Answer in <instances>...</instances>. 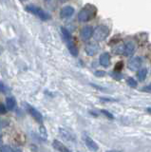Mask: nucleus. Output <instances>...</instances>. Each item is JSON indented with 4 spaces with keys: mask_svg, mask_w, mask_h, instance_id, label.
Returning <instances> with one entry per match:
<instances>
[{
    "mask_svg": "<svg viewBox=\"0 0 151 152\" xmlns=\"http://www.w3.org/2000/svg\"><path fill=\"white\" fill-rule=\"evenodd\" d=\"M74 13V9L71 6H66L60 11V16L62 18H69Z\"/></svg>",
    "mask_w": 151,
    "mask_h": 152,
    "instance_id": "nucleus-9",
    "label": "nucleus"
},
{
    "mask_svg": "<svg viewBox=\"0 0 151 152\" xmlns=\"http://www.w3.org/2000/svg\"><path fill=\"white\" fill-rule=\"evenodd\" d=\"M97 9L91 4L86 5L78 13V20L80 22H88L96 16Z\"/></svg>",
    "mask_w": 151,
    "mask_h": 152,
    "instance_id": "nucleus-1",
    "label": "nucleus"
},
{
    "mask_svg": "<svg viewBox=\"0 0 151 152\" xmlns=\"http://www.w3.org/2000/svg\"><path fill=\"white\" fill-rule=\"evenodd\" d=\"M59 132H60L61 136H62L64 139H66V140H74L73 135L69 131H68L67 129H64V128H60Z\"/></svg>",
    "mask_w": 151,
    "mask_h": 152,
    "instance_id": "nucleus-15",
    "label": "nucleus"
},
{
    "mask_svg": "<svg viewBox=\"0 0 151 152\" xmlns=\"http://www.w3.org/2000/svg\"><path fill=\"white\" fill-rule=\"evenodd\" d=\"M62 33H63V35H64V37H65L66 41H68V40L72 39V36H71V34H70V32H69V31L67 30V28H62Z\"/></svg>",
    "mask_w": 151,
    "mask_h": 152,
    "instance_id": "nucleus-17",
    "label": "nucleus"
},
{
    "mask_svg": "<svg viewBox=\"0 0 151 152\" xmlns=\"http://www.w3.org/2000/svg\"><path fill=\"white\" fill-rule=\"evenodd\" d=\"M142 90H143V91H146V92H151V84L146 86V87H144L142 88Z\"/></svg>",
    "mask_w": 151,
    "mask_h": 152,
    "instance_id": "nucleus-25",
    "label": "nucleus"
},
{
    "mask_svg": "<svg viewBox=\"0 0 151 152\" xmlns=\"http://www.w3.org/2000/svg\"><path fill=\"white\" fill-rule=\"evenodd\" d=\"M85 50L88 56H93L99 51V45H97L96 43H88L85 48Z\"/></svg>",
    "mask_w": 151,
    "mask_h": 152,
    "instance_id": "nucleus-6",
    "label": "nucleus"
},
{
    "mask_svg": "<svg viewBox=\"0 0 151 152\" xmlns=\"http://www.w3.org/2000/svg\"><path fill=\"white\" fill-rule=\"evenodd\" d=\"M100 64L103 66H108L110 65V55L108 52H104L100 56Z\"/></svg>",
    "mask_w": 151,
    "mask_h": 152,
    "instance_id": "nucleus-11",
    "label": "nucleus"
},
{
    "mask_svg": "<svg viewBox=\"0 0 151 152\" xmlns=\"http://www.w3.org/2000/svg\"><path fill=\"white\" fill-rule=\"evenodd\" d=\"M0 152H12V149L11 146L9 145H4L1 147V150H0Z\"/></svg>",
    "mask_w": 151,
    "mask_h": 152,
    "instance_id": "nucleus-20",
    "label": "nucleus"
},
{
    "mask_svg": "<svg viewBox=\"0 0 151 152\" xmlns=\"http://www.w3.org/2000/svg\"><path fill=\"white\" fill-rule=\"evenodd\" d=\"M127 85L131 88H135V87H137V82L132 77H129L127 79Z\"/></svg>",
    "mask_w": 151,
    "mask_h": 152,
    "instance_id": "nucleus-19",
    "label": "nucleus"
},
{
    "mask_svg": "<svg viewBox=\"0 0 151 152\" xmlns=\"http://www.w3.org/2000/svg\"><path fill=\"white\" fill-rule=\"evenodd\" d=\"M0 144H2V139H1V137H0Z\"/></svg>",
    "mask_w": 151,
    "mask_h": 152,
    "instance_id": "nucleus-30",
    "label": "nucleus"
},
{
    "mask_svg": "<svg viewBox=\"0 0 151 152\" xmlns=\"http://www.w3.org/2000/svg\"><path fill=\"white\" fill-rule=\"evenodd\" d=\"M123 66H124V63H123L122 61L118 62V63L116 64V66H115V71H119V70H121V69H123Z\"/></svg>",
    "mask_w": 151,
    "mask_h": 152,
    "instance_id": "nucleus-21",
    "label": "nucleus"
},
{
    "mask_svg": "<svg viewBox=\"0 0 151 152\" xmlns=\"http://www.w3.org/2000/svg\"><path fill=\"white\" fill-rule=\"evenodd\" d=\"M85 141H86V145L88 147V149H90V150L93 151V152L98 151L99 146H98V145L96 144V142L91 139V138L86 137V139H85Z\"/></svg>",
    "mask_w": 151,
    "mask_h": 152,
    "instance_id": "nucleus-12",
    "label": "nucleus"
},
{
    "mask_svg": "<svg viewBox=\"0 0 151 152\" xmlns=\"http://www.w3.org/2000/svg\"><path fill=\"white\" fill-rule=\"evenodd\" d=\"M67 46H68V49L70 52V54L72 56H77L78 55V48L75 45V43L72 41V39L68 40L67 41Z\"/></svg>",
    "mask_w": 151,
    "mask_h": 152,
    "instance_id": "nucleus-10",
    "label": "nucleus"
},
{
    "mask_svg": "<svg viewBox=\"0 0 151 152\" xmlns=\"http://www.w3.org/2000/svg\"><path fill=\"white\" fill-rule=\"evenodd\" d=\"M146 74H147V69L145 68H143L138 70V73H137V76H138V79L140 81H144L145 77H146Z\"/></svg>",
    "mask_w": 151,
    "mask_h": 152,
    "instance_id": "nucleus-16",
    "label": "nucleus"
},
{
    "mask_svg": "<svg viewBox=\"0 0 151 152\" xmlns=\"http://www.w3.org/2000/svg\"><path fill=\"white\" fill-rule=\"evenodd\" d=\"M142 63H143V60H142L141 57H133L128 62V68L131 70H137L141 68Z\"/></svg>",
    "mask_w": 151,
    "mask_h": 152,
    "instance_id": "nucleus-5",
    "label": "nucleus"
},
{
    "mask_svg": "<svg viewBox=\"0 0 151 152\" xmlns=\"http://www.w3.org/2000/svg\"><path fill=\"white\" fill-rule=\"evenodd\" d=\"M15 152H21V151H20V150H16Z\"/></svg>",
    "mask_w": 151,
    "mask_h": 152,
    "instance_id": "nucleus-31",
    "label": "nucleus"
},
{
    "mask_svg": "<svg viewBox=\"0 0 151 152\" xmlns=\"http://www.w3.org/2000/svg\"><path fill=\"white\" fill-rule=\"evenodd\" d=\"M147 111L151 113V107H148V108H147Z\"/></svg>",
    "mask_w": 151,
    "mask_h": 152,
    "instance_id": "nucleus-29",
    "label": "nucleus"
},
{
    "mask_svg": "<svg viewBox=\"0 0 151 152\" xmlns=\"http://www.w3.org/2000/svg\"><path fill=\"white\" fill-rule=\"evenodd\" d=\"M102 112H103V114L104 115H106V116H107L109 119H113V115L111 113H109L108 111H107V110H102Z\"/></svg>",
    "mask_w": 151,
    "mask_h": 152,
    "instance_id": "nucleus-26",
    "label": "nucleus"
},
{
    "mask_svg": "<svg viewBox=\"0 0 151 152\" xmlns=\"http://www.w3.org/2000/svg\"><path fill=\"white\" fill-rule=\"evenodd\" d=\"M6 111H7L6 107L3 104H0V114H5Z\"/></svg>",
    "mask_w": 151,
    "mask_h": 152,
    "instance_id": "nucleus-23",
    "label": "nucleus"
},
{
    "mask_svg": "<svg viewBox=\"0 0 151 152\" xmlns=\"http://www.w3.org/2000/svg\"><path fill=\"white\" fill-rule=\"evenodd\" d=\"M111 76L113 78H114L115 80H121L123 78V75L121 72H119V71H113V72L111 73Z\"/></svg>",
    "mask_w": 151,
    "mask_h": 152,
    "instance_id": "nucleus-18",
    "label": "nucleus"
},
{
    "mask_svg": "<svg viewBox=\"0 0 151 152\" xmlns=\"http://www.w3.org/2000/svg\"><path fill=\"white\" fill-rule=\"evenodd\" d=\"M40 134H41V137L44 138V139H46V138H47V132H46V129H45L44 126L40 127Z\"/></svg>",
    "mask_w": 151,
    "mask_h": 152,
    "instance_id": "nucleus-22",
    "label": "nucleus"
},
{
    "mask_svg": "<svg viewBox=\"0 0 151 152\" xmlns=\"http://www.w3.org/2000/svg\"><path fill=\"white\" fill-rule=\"evenodd\" d=\"M26 11L29 12H31L32 14H34V15L38 16L40 19L42 20H49L50 18V14L48 12H46L45 11H43L41 8L37 7V6H34V5H29V6L26 7Z\"/></svg>",
    "mask_w": 151,
    "mask_h": 152,
    "instance_id": "nucleus-3",
    "label": "nucleus"
},
{
    "mask_svg": "<svg viewBox=\"0 0 151 152\" xmlns=\"http://www.w3.org/2000/svg\"><path fill=\"white\" fill-rule=\"evenodd\" d=\"M107 152H120V151H118V150H109V151H107Z\"/></svg>",
    "mask_w": 151,
    "mask_h": 152,
    "instance_id": "nucleus-28",
    "label": "nucleus"
},
{
    "mask_svg": "<svg viewBox=\"0 0 151 152\" xmlns=\"http://www.w3.org/2000/svg\"><path fill=\"white\" fill-rule=\"evenodd\" d=\"M135 48H136V45L133 41H129L127 42L125 48H124V54L125 56H131L132 54L134 53L135 51Z\"/></svg>",
    "mask_w": 151,
    "mask_h": 152,
    "instance_id": "nucleus-8",
    "label": "nucleus"
},
{
    "mask_svg": "<svg viewBox=\"0 0 151 152\" xmlns=\"http://www.w3.org/2000/svg\"><path fill=\"white\" fill-rule=\"evenodd\" d=\"M109 34V28L105 25H100L93 30V37L96 41H104Z\"/></svg>",
    "mask_w": 151,
    "mask_h": 152,
    "instance_id": "nucleus-2",
    "label": "nucleus"
},
{
    "mask_svg": "<svg viewBox=\"0 0 151 152\" xmlns=\"http://www.w3.org/2000/svg\"><path fill=\"white\" fill-rule=\"evenodd\" d=\"M95 75L98 76V77H102V76L106 75V72H105V71H103V70H97L95 72Z\"/></svg>",
    "mask_w": 151,
    "mask_h": 152,
    "instance_id": "nucleus-24",
    "label": "nucleus"
},
{
    "mask_svg": "<svg viewBox=\"0 0 151 152\" xmlns=\"http://www.w3.org/2000/svg\"><path fill=\"white\" fill-rule=\"evenodd\" d=\"M6 107H7L8 109H10V110L15 109V107H16V100H15V98L8 97L6 99Z\"/></svg>",
    "mask_w": 151,
    "mask_h": 152,
    "instance_id": "nucleus-14",
    "label": "nucleus"
},
{
    "mask_svg": "<svg viewBox=\"0 0 151 152\" xmlns=\"http://www.w3.org/2000/svg\"><path fill=\"white\" fill-rule=\"evenodd\" d=\"M0 92H6V87L2 82H0Z\"/></svg>",
    "mask_w": 151,
    "mask_h": 152,
    "instance_id": "nucleus-27",
    "label": "nucleus"
},
{
    "mask_svg": "<svg viewBox=\"0 0 151 152\" xmlns=\"http://www.w3.org/2000/svg\"><path fill=\"white\" fill-rule=\"evenodd\" d=\"M80 34H81L82 40L88 41V39H90L93 35V28L91 26H85L81 30Z\"/></svg>",
    "mask_w": 151,
    "mask_h": 152,
    "instance_id": "nucleus-4",
    "label": "nucleus"
},
{
    "mask_svg": "<svg viewBox=\"0 0 151 152\" xmlns=\"http://www.w3.org/2000/svg\"><path fill=\"white\" fill-rule=\"evenodd\" d=\"M53 146H54V148L55 149H57L58 151L60 152H71L70 151L67 146L64 145L62 142L57 141V140H54L53 141Z\"/></svg>",
    "mask_w": 151,
    "mask_h": 152,
    "instance_id": "nucleus-13",
    "label": "nucleus"
},
{
    "mask_svg": "<svg viewBox=\"0 0 151 152\" xmlns=\"http://www.w3.org/2000/svg\"><path fill=\"white\" fill-rule=\"evenodd\" d=\"M27 110L29 111V113L31 114V115L35 119V121L41 123L42 120H43L42 114L38 110H37V109H35L34 107H32L31 104H27Z\"/></svg>",
    "mask_w": 151,
    "mask_h": 152,
    "instance_id": "nucleus-7",
    "label": "nucleus"
}]
</instances>
